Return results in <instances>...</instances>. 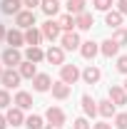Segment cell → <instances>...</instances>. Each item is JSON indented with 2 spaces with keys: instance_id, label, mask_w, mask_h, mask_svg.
<instances>
[{
  "instance_id": "obj_1",
  "label": "cell",
  "mask_w": 127,
  "mask_h": 129,
  "mask_svg": "<svg viewBox=\"0 0 127 129\" xmlns=\"http://www.w3.org/2000/svg\"><path fill=\"white\" fill-rule=\"evenodd\" d=\"M80 77H82V72H80L75 64H62V67H60V80L67 82V84H75Z\"/></svg>"
},
{
  "instance_id": "obj_2",
  "label": "cell",
  "mask_w": 127,
  "mask_h": 129,
  "mask_svg": "<svg viewBox=\"0 0 127 129\" xmlns=\"http://www.w3.org/2000/svg\"><path fill=\"white\" fill-rule=\"evenodd\" d=\"M20 62H23V55H20V50H17V47H8L5 52H3V64H8L10 70L20 67Z\"/></svg>"
},
{
  "instance_id": "obj_3",
  "label": "cell",
  "mask_w": 127,
  "mask_h": 129,
  "mask_svg": "<svg viewBox=\"0 0 127 129\" xmlns=\"http://www.w3.org/2000/svg\"><path fill=\"white\" fill-rule=\"evenodd\" d=\"M20 80H23V77H20V72L10 70V67H8V70L3 72V77H0V82H3V87H5V89H15L17 84H20Z\"/></svg>"
},
{
  "instance_id": "obj_4",
  "label": "cell",
  "mask_w": 127,
  "mask_h": 129,
  "mask_svg": "<svg viewBox=\"0 0 127 129\" xmlns=\"http://www.w3.org/2000/svg\"><path fill=\"white\" fill-rule=\"evenodd\" d=\"M15 25L20 30H28V27H35V13L32 10H23L15 15Z\"/></svg>"
},
{
  "instance_id": "obj_5",
  "label": "cell",
  "mask_w": 127,
  "mask_h": 129,
  "mask_svg": "<svg viewBox=\"0 0 127 129\" xmlns=\"http://www.w3.org/2000/svg\"><path fill=\"white\" fill-rule=\"evenodd\" d=\"M43 37H45V40H50V42H52V40H57V37H60V25H57V20H48V22H43Z\"/></svg>"
},
{
  "instance_id": "obj_6",
  "label": "cell",
  "mask_w": 127,
  "mask_h": 129,
  "mask_svg": "<svg viewBox=\"0 0 127 129\" xmlns=\"http://www.w3.org/2000/svg\"><path fill=\"white\" fill-rule=\"evenodd\" d=\"M70 89H72V84H67V82H62V80L52 82V97H55V99H67V97H70Z\"/></svg>"
},
{
  "instance_id": "obj_7",
  "label": "cell",
  "mask_w": 127,
  "mask_h": 129,
  "mask_svg": "<svg viewBox=\"0 0 127 129\" xmlns=\"http://www.w3.org/2000/svg\"><path fill=\"white\" fill-rule=\"evenodd\" d=\"M45 119H48L50 124H55V127H62L65 124V112L60 107H50L48 112H45Z\"/></svg>"
},
{
  "instance_id": "obj_8",
  "label": "cell",
  "mask_w": 127,
  "mask_h": 129,
  "mask_svg": "<svg viewBox=\"0 0 127 129\" xmlns=\"http://www.w3.org/2000/svg\"><path fill=\"white\" fill-rule=\"evenodd\" d=\"M80 45H82V40H80V35L75 30L62 35V50H80Z\"/></svg>"
},
{
  "instance_id": "obj_9",
  "label": "cell",
  "mask_w": 127,
  "mask_h": 129,
  "mask_svg": "<svg viewBox=\"0 0 127 129\" xmlns=\"http://www.w3.org/2000/svg\"><path fill=\"white\" fill-rule=\"evenodd\" d=\"M45 60H48L50 64H60V67H62L65 64V50L62 47H50L48 52H45Z\"/></svg>"
},
{
  "instance_id": "obj_10",
  "label": "cell",
  "mask_w": 127,
  "mask_h": 129,
  "mask_svg": "<svg viewBox=\"0 0 127 129\" xmlns=\"http://www.w3.org/2000/svg\"><path fill=\"white\" fill-rule=\"evenodd\" d=\"M5 119H8L10 127H20V124H25V117H23V109H20V107H10L8 114H5Z\"/></svg>"
},
{
  "instance_id": "obj_11",
  "label": "cell",
  "mask_w": 127,
  "mask_h": 129,
  "mask_svg": "<svg viewBox=\"0 0 127 129\" xmlns=\"http://www.w3.org/2000/svg\"><path fill=\"white\" fill-rule=\"evenodd\" d=\"M17 72H20V77H23V80H35V75H37L35 62H30V60H23L20 67H17Z\"/></svg>"
},
{
  "instance_id": "obj_12",
  "label": "cell",
  "mask_w": 127,
  "mask_h": 129,
  "mask_svg": "<svg viewBox=\"0 0 127 129\" xmlns=\"http://www.w3.org/2000/svg\"><path fill=\"white\" fill-rule=\"evenodd\" d=\"M32 87H35V92H48V89H52V80H50V75H35Z\"/></svg>"
},
{
  "instance_id": "obj_13",
  "label": "cell",
  "mask_w": 127,
  "mask_h": 129,
  "mask_svg": "<svg viewBox=\"0 0 127 129\" xmlns=\"http://www.w3.org/2000/svg\"><path fill=\"white\" fill-rule=\"evenodd\" d=\"M110 99H112V104H127V92H125V87L112 84V87H110Z\"/></svg>"
},
{
  "instance_id": "obj_14",
  "label": "cell",
  "mask_w": 127,
  "mask_h": 129,
  "mask_svg": "<svg viewBox=\"0 0 127 129\" xmlns=\"http://www.w3.org/2000/svg\"><path fill=\"white\" fill-rule=\"evenodd\" d=\"M97 52H100V45L92 42V40H87V42H82V45H80V55H82L85 60H92Z\"/></svg>"
},
{
  "instance_id": "obj_15",
  "label": "cell",
  "mask_w": 127,
  "mask_h": 129,
  "mask_svg": "<svg viewBox=\"0 0 127 129\" xmlns=\"http://www.w3.org/2000/svg\"><path fill=\"white\" fill-rule=\"evenodd\" d=\"M0 10H3L5 15H17V13H23V3H20V0H3Z\"/></svg>"
},
{
  "instance_id": "obj_16",
  "label": "cell",
  "mask_w": 127,
  "mask_h": 129,
  "mask_svg": "<svg viewBox=\"0 0 127 129\" xmlns=\"http://www.w3.org/2000/svg\"><path fill=\"white\" fill-rule=\"evenodd\" d=\"M100 77H102V72H100L97 67H92V64L82 70V80L87 82V84H97V82H100Z\"/></svg>"
},
{
  "instance_id": "obj_17",
  "label": "cell",
  "mask_w": 127,
  "mask_h": 129,
  "mask_svg": "<svg viewBox=\"0 0 127 129\" xmlns=\"http://www.w3.org/2000/svg\"><path fill=\"white\" fill-rule=\"evenodd\" d=\"M5 40H8V45H10V47H20V45L25 42V32H20V30H8Z\"/></svg>"
},
{
  "instance_id": "obj_18",
  "label": "cell",
  "mask_w": 127,
  "mask_h": 129,
  "mask_svg": "<svg viewBox=\"0 0 127 129\" xmlns=\"http://www.w3.org/2000/svg\"><path fill=\"white\" fill-rule=\"evenodd\" d=\"M100 52H102L105 57H115V55L120 52V45H117V42H115V40L110 37V40H105V42L100 45Z\"/></svg>"
},
{
  "instance_id": "obj_19",
  "label": "cell",
  "mask_w": 127,
  "mask_h": 129,
  "mask_svg": "<svg viewBox=\"0 0 127 129\" xmlns=\"http://www.w3.org/2000/svg\"><path fill=\"white\" fill-rule=\"evenodd\" d=\"M75 25H77L80 30H90L95 25V20H92L90 13H80V15H75Z\"/></svg>"
},
{
  "instance_id": "obj_20",
  "label": "cell",
  "mask_w": 127,
  "mask_h": 129,
  "mask_svg": "<svg viewBox=\"0 0 127 129\" xmlns=\"http://www.w3.org/2000/svg\"><path fill=\"white\" fill-rule=\"evenodd\" d=\"M82 112L87 114V117H95L97 114V102L90 94H82Z\"/></svg>"
},
{
  "instance_id": "obj_21",
  "label": "cell",
  "mask_w": 127,
  "mask_h": 129,
  "mask_svg": "<svg viewBox=\"0 0 127 129\" xmlns=\"http://www.w3.org/2000/svg\"><path fill=\"white\" fill-rule=\"evenodd\" d=\"M97 114H102L105 119H110L112 114H115V104H112V99H102V102H97Z\"/></svg>"
},
{
  "instance_id": "obj_22",
  "label": "cell",
  "mask_w": 127,
  "mask_h": 129,
  "mask_svg": "<svg viewBox=\"0 0 127 129\" xmlns=\"http://www.w3.org/2000/svg\"><path fill=\"white\" fill-rule=\"evenodd\" d=\"M105 25H110V27H120V25H122V13H120V10H107V15H105Z\"/></svg>"
},
{
  "instance_id": "obj_23",
  "label": "cell",
  "mask_w": 127,
  "mask_h": 129,
  "mask_svg": "<svg viewBox=\"0 0 127 129\" xmlns=\"http://www.w3.org/2000/svg\"><path fill=\"white\" fill-rule=\"evenodd\" d=\"M40 8L45 15H57L60 10V0H40Z\"/></svg>"
},
{
  "instance_id": "obj_24",
  "label": "cell",
  "mask_w": 127,
  "mask_h": 129,
  "mask_svg": "<svg viewBox=\"0 0 127 129\" xmlns=\"http://www.w3.org/2000/svg\"><path fill=\"white\" fill-rule=\"evenodd\" d=\"M25 60H30V62H40V60H45V52L37 47V45H35V47L30 45V47L25 50Z\"/></svg>"
},
{
  "instance_id": "obj_25",
  "label": "cell",
  "mask_w": 127,
  "mask_h": 129,
  "mask_svg": "<svg viewBox=\"0 0 127 129\" xmlns=\"http://www.w3.org/2000/svg\"><path fill=\"white\" fill-rule=\"evenodd\" d=\"M40 40H43V32L40 30H35V27H28V30H25V42H28V45L35 47V45H40Z\"/></svg>"
},
{
  "instance_id": "obj_26",
  "label": "cell",
  "mask_w": 127,
  "mask_h": 129,
  "mask_svg": "<svg viewBox=\"0 0 127 129\" xmlns=\"http://www.w3.org/2000/svg\"><path fill=\"white\" fill-rule=\"evenodd\" d=\"M15 104L20 107V109H30L32 107V97L28 94V92H17L15 94Z\"/></svg>"
},
{
  "instance_id": "obj_27",
  "label": "cell",
  "mask_w": 127,
  "mask_h": 129,
  "mask_svg": "<svg viewBox=\"0 0 127 129\" xmlns=\"http://www.w3.org/2000/svg\"><path fill=\"white\" fill-rule=\"evenodd\" d=\"M57 25H60V30H65V32H72V27H77V25H75V17L70 15V13L60 17V20H57Z\"/></svg>"
},
{
  "instance_id": "obj_28",
  "label": "cell",
  "mask_w": 127,
  "mask_h": 129,
  "mask_svg": "<svg viewBox=\"0 0 127 129\" xmlns=\"http://www.w3.org/2000/svg\"><path fill=\"white\" fill-rule=\"evenodd\" d=\"M67 13H70V15L85 13V0H67Z\"/></svg>"
},
{
  "instance_id": "obj_29",
  "label": "cell",
  "mask_w": 127,
  "mask_h": 129,
  "mask_svg": "<svg viewBox=\"0 0 127 129\" xmlns=\"http://www.w3.org/2000/svg\"><path fill=\"white\" fill-rule=\"evenodd\" d=\"M25 127H28V129H43V117H37V114H30V117L25 119Z\"/></svg>"
},
{
  "instance_id": "obj_30",
  "label": "cell",
  "mask_w": 127,
  "mask_h": 129,
  "mask_svg": "<svg viewBox=\"0 0 127 129\" xmlns=\"http://www.w3.org/2000/svg\"><path fill=\"white\" fill-rule=\"evenodd\" d=\"M112 40H115L120 47H122V45H127V30H125V27H117V30H115V35H112Z\"/></svg>"
},
{
  "instance_id": "obj_31",
  "label": "cell",
  "mask_w": 127,
  "mask_h": 129,
  "mask_svg": "<svg viewBox=\"0 0 127 129\" xmlns=\"http://www.w3.org/2000/svg\"><path fill=\"white\" fill-rule=\"evenodd\" d=\"M115 127L117 129H127V112L115 114Z\"/></svg>"
},
{
  "instance_id": "obj_32",
  "label": "cell",
  "mask_w": 127,
  "mask_h": 129,
  "mask_svg": "<svg viewBox=\"0 0 127 129\" xmlns=\"http://www.w3.org/2000/svg\"><path fill=\"white\" fill-rule=\"evenodd\" d=\"M92 5H95V10H102V13H107L112 8V0H92Z\"/></svg>"
},
{
  "instance_id": "obj_33",
  "label": "cell",
  "mask_w": 127,
  "mask_h": 129,
  "mask_svg": "<svg viewBox=\"0 0 127 129\" xmlns=\"http://www.w3.org/2000/svg\"><path fill=\"white\" fill-rule=\"evenodd\" d=\"M5 107H10V94H8V89H0V109H5Z\"/></svg>"
},
{
  "instance_id": "obj_34",
  "label": "cell",
  "mask_w": 127,
  "mask_h": 129,
  "mask_svg": "<svg viewBox=\"0 0 127 129\" xmlns=\"http://www.w3.org/2000/svg\"><path fill=\"white\" fill-rule=\"evenodd\" d=\"M117 72H122V75H127V55H122V57H117Z\"/></svg>"
},
{
  "instance_id": "obj_35",
  "label": "cell",
  "mask_w": 127,
  "mask_h": 129,
  "mask_svg": "<svg viewBox=\"0 0 127 129\" xmlns=\"http://www.w3.org/2000/svg\"><path fill=\"white\" fill-rule=\"evenodd\" d=\"M72 129H90V122H87L85 117H80V119H75V124H72Z\"/></svg>"
},
{
  "instance_id": "obj_36",
  "label": "cell",
  "mask_w": 127,
  "mask_h": 129,
  "mask_svg": "<svg viewBox=\"0 0 127 129\" xmlns=\"http://www.w3.org/2000/svg\"><path fill=\"white\" fill-rule=\"evenodd\" d=\"M23 5H25L28 10H35V5H40V0H23Z\"/></svg>"
},
{
  "instance_id": "obj_37",
  "label": "cell",
  "mask_w": 127,
  "mask_h": 129,
  "mask_svg": "<svg viewBox=\"0 0 127 129\" xmlns=\"http://www.w3.org/2000/svg\"><path fill=\"white\" fill-rule=\"evenodd\" d=\"M92 129H112V124H107V122H97V124H92Z\"/></svg>"
},
{
  "instance_id": "obj_38",
  "label": "cell",
  "mask_w": 127,
  "mask_h": 129,
  "mask_svg": "<svg viewBox=\"0 0 127 129\" xmlns=\"http://www.w3.org/2000/svg\"><path fill=\"white\" fill-rule=\"evenodd\" d=\"M117 5H120V13H122V15H127V0H120Z\"/></svg>"
},
{
  "instance_id": "obj_39",
  "label": "cell",
  "mask_w": 127,
  "mask_h": 129,
  "mask_svg": "<svg viewBox=\"0 0 127 129\" xmlns=\"http://www.w3.org/2000/svg\"><path fill=\"white\" fill-rule=\"evenodd\" d=\"M5 127H10V124H8V119H5V117L0 114V129H5Z\"/></svg>"
},
{
  "instance_id": "obj_40",
  "label": "cell",
  "mask_w": 127,
  "mask_h": 129,
  "mask_svg": "<svg viewBox=\"0 0 127 129\" xmlns=\"http://www.w3.org/2000/svg\"><path fill=\"white\" fill-rule=\"evenodd\" d=\"M5 35H8V30H5V25H3V22H0V40H3V37H5Z\"/></svg>"
},
{
  "instance_id": "obj_41",
  "label": "cell",
  "mask_w": 127,
  "mask_h": 129,
  "mask_svg": "<svg viewBox=\"0 0 127 129\" xmlns=\"http://www.w3.org/2000/svg\"><path fill=\"white\" fill-rule=\"evenodd\" d=\"M45 129H62V127H55V124H48Z\"/></svg>"
},
{
  "instance_id": "obj_42",
  "label": "cell",
  "mask_w": 127,
  "mask_h": 129,
  "mask_svg": "<svg viewBox=\"0 0 127 129\" xmlns=\"http://www.w3.org/2000/svg\"><path fill=\"white\" fill-rule=\"evenodd\" d=\"M3 72H5V70H3V64H0V77H3Z\"/></svg>"
},
{
  "instance_id": "obj_43",
  "label": "cell",
  "mask_w": 127,
  "mask_h": 129,
  "mask_svg": "<svg viewBox=\"0 0 127 129\" xmlns=\"http://www.w3.org/2000/svg\"><path fill=\"white\" fill-rule=\"evenodd\" d=\"M125 92H127V80H125Z\"/></svg>"
}]
</instances>
